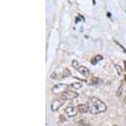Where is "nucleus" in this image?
I'll list each match as a JSON object with an SVG mask.
<instances>
[{
  "label": "nucleus",
  "instance_id": "1",
  "mask_svg": "<svg viewBox=\"0 0 126 126\" xmlns=\"http://www.w3.org/2000/svg\"><path fill=\"white\" fill-rule=\"evenodd\" d=\"M87 106H88L89 113L92 114H97V113H104L107 111L106 104L95 97H89L87 101Z\"/></svg>",
  "mask_w": 126,
  "mask_h": 126
},
{
  "label": "nucleus",
  "instance_id": "2",
  "mask_svg": "<svg viewBox=\"0 0 126 126\" xmlns=\"http://www.w3.org/2000/svg\"><path fill=\"white\" fill-rule=\"evenodd\" d=\"M69 85L67 84H64V83H60V84H57L56 85V86H53V88H52V93H53L54 95H61L62 94L64 91H66V90H68L69 89Z\"/></svg>",
  "mask_w": 126,
  "mask_h": 126
},
{
  "label": "nucleus",
  "instance_id": "3",
  "mask_svg": "<svg viewBox=\"0 0 126 126\" xmlns=\"http://www.w3.org/2000/svg\"><path fill=\"white\" fill-rule=\"evenodd\" d=\"M61 97H62L63 99H65L66 101V100H73V99L77 98V97H78V93L74 91L69 90L68 89V90H66V91H64L62 94H61Z\"/></svg>",
  "mask_w": 126,
  "mask_h": 126
},
{
  "label": "nucleus",
  "instance_id": "4",
  "mask_svg": "<svg viewBox=\"0 0 126 126\" xmlns=\"http://www.w3.org/2000/svg\"><path fill=\"white\" fill-rule=\"evenodd\" d=\"M65 101H66V100H65V99H63L62 97H59V98H57V99H56V100H54L53 101H52L51 105H50L51 111H53V112L57 111L58 109L62 106V105H64Z\"/></svg>",
  "mask_w": 126,
  "mask_h": 126
},
{
  "label": "nucleus",
  "instance_id": "5",
  "mask_svg": "<svg viewBox=\"0 0 126 126\" xmlns=\"http://www.w3.org/2000/svg\"><path fill=\"white\" fill-rule=\"evenodd\" d=\"M78 108L76 107H73V106H68L65 108V113H66V115L69 118H73L75 116H77L78 113Z\"/></svg>",
  "mask_w": 126,
  "mask_h": 126
},
{
  "label": "nucleus",
  "instance_id": "6",
  "mask_svg": "<svg viewBox=\"0 0 126 126\" xmlns=\"http://www.w3.org/2000/svg\"><path fill=\"white\" fill-rule=\"evenodd\" d=\"M78 70V72L80 73L81 75H82L84 77H88L89 75H90V71H89L88 69L85 66H79Z\"/></svg>",
  "mask_w": 126,
  "mask_h": 126
},
{
  "label": "nucleus",
  "instance_id": "7",
  "mask_svg": "<svg viewBox=\"0 0 126 126\" xmlns=\"http://www.w3.org/2000/svg\"><path fill=\"white\" fill-rule=\"evenodd\" d=\"M78 108L79 112L82 113H85L87 112H88V106H87V104H79L78 106Z\"/></svg>",
  "mask_w": 126,
  "mask_h": 126
},
{
  "label": "nucleus",
  "instance_id": "8",
  "mask_svg": "<svg viewBox=\"0 0 126 126\" xmlns=\"http://www.w3.org/2000/svg\"><path fill=\"white\" fill-rule=\"evenodd\" d=\"M71 75H72V73H71L70 70L67 69V68H65L64 70H63L62 78H66V77H69V76H71Z\"/></svg>",
  "mask_w": 126,
  "mask_h": 126
},
{
  "label": "nucleus",
  "instance_id": "9",
  "mask_svg": "<svg viewBox=\"0 0 126 126\" xmlns=\"http://www.w3.org/2000/svg\"><path fill=\"white\" fill-rule=\"evenodd\" d=\"M103 58V57L102 56V55H100V54H97V55H96L94 57V58L93 59V61H94L93 63H92L93 64H94L95 63H97L98 61H100V60H102Z\"/></svg>",
  "mask_w": 126,
  "mask_h": 126
},
{
  "label": "nucleus",
  "instance_id": "10",
  "mask_svg": "<svg viewBox=\"0 0 126 126\" xmlns=\"http://www.w3.org/2000/svg\"><path fill=\"white\" fill-rule=\"evenodd\" d=\"M71 86H72V88L78 90V89L82 88V84H81V83H79V82H75V83H72V84L71 85Z\"/></svg>",
  "mask_w": 126,
  "mask_h": 126
},
{
  "label": "nucleus",
  "instance_id": "11",
  "mask_svg": "<svg viewBox=\"0 0 126 126\" xmlns=\"http://www.w3.org/2000/svg\"><path fill=\"white\" fill-rule=\"evenodd\" d=\"M115 69H116L118 75H119V76H121L122 75H123V69H122L119 64H116V65H115Z\"/></svg>",
  "mask_w": 126,
  "mask_h": 126
},
{
  "label": "nucleus",
  "instance_id": "12",
  "mask_svg": "<svg viewBox=\"0 0 126 126\" xmlns=\"http://www.w3.org/2000/svg\"><path fill=\"white\" fill-rule=\"evenodd\" d=\"M123 94V88H122V86H120L119 87V89L117 90V92H116V95L118 97H120Z\"/></svg>",
  "mask_w": 126,
  "mask_h": 126
},
{
  "label": "nucleus",
  "instance_id": "13",
  "mask_svg": "<svg viewBox=\"0 0 126 126\" xmlns=\"http://www.w3.org/2000/svg\"><path fill=\"white\" fill-rule=\"evenodd\" d=\"M72 67H73V68H74V69H77V70H78V67H79L78 61H77V60H72Z\"/></svg>",
  "mask_w": 126,
  "mask_h": 126
},
{
  "label": "nucleus",
  "instance_id": "14",
  "mask_svg": "<svg viewBox=\"0 0 126 126\" xmlns=\"http://www.w3.org/2000/svg\"><path fill=\"white\" fill-rule=\"evenodd\" d=\"M91 81H93V84L97 85V84H98V83H101V81H102V80H101L100 79H98V78H93Z\"/></svg>",
  "mask_w": 126,
  "mask_h": 126
},
{
  "label": "nucleus",
  "instance_id": "15",
  "mask_svg": "<svg viewBox=\"0 0 126 126\" xmlns=\"http://www.w3.org/2000/svg\"><path fill=\"white\" fill-rule=\"evenodd\" d=\"M77 126H89L88 124H86L85 121H79Z\"/></svg>",
  "mask_w": 126,
  "mask_h": 126
},
{
  "label": "nucleus",
  "instance_id": "16",
  "mask_svg": "<svg viewBox=\"0 0 126 126\" xmlns=\"http://www.w3.org/2000/svg\"><path fill=\"white\" fill-rule=\"evenodd\" d=\"M50 78H51V79H56V78H57V75H56V73H52V74L50 75Z\"/></svg>",
  "mask_w": 126,
  "mask_h": 126
},
{
  "label": "nucleus",
  "instance_id": "17",
  "mask_svg": "<svg viewBox=\"0 0 126 126\" xmlns=\"http://www.w3.org/2000/svg\"><path fill=\"white\" fill-rule=\"evenodd\" d=\"M114 42H115V43H116V44H118V45H119V47H120V48H122V49H123V50H124V51H125V52H126V50L125 49V48H124V47H123V46H122V45H121V44H120V43H119V42H117V41H116V40H115V41H114Z\"/></svg>",
  "mask_w": 126,
  "mask_h": 126
},
{
  "label": "nucleus",
  "instance_id": "18",
  "mask_svg": "<svg viewBox=\"0 0 126 126\" xmlns=\"http://www.w3.org/2000/svg\"><path fill=\"white\" fill-rule=\"evenodd\" d=\"M65 120H66V119H65V117L63 116V115H60V122L61 123H63Z\"/></svg>",
  "mask_w": 126,
  "mask_h": 126
},
{
  "label": "nucleus",
  "instance_id": "19",
  "mask_svg": "<svg viewBox=\"0 0 126 126\" xmlns=\"http://www.w3.org/2000/svg\"><path fill=\"white\" fill-rule=\"evenodd\" d=\"M108 16H109V17H110V16H111L110 13H108Z\"/></svg>",
  "mask_w": 126,
  "mask_h": 126
},
{
  "label": "nucleus",
  "instance_id": "20",
  "mask_svg": "<svg viewBox=\"0 0 126 126\" xmlns=\"http://www.w3.org/2000/svg\"><path fill=\"white\" fill-rule=\"evenodd\" d=\"M125 103L126 104V97H125Z\"/></svg>",
  "mask_w": 126,
  "mask_h": 126
},
{
  "label": "nucleus",
  "instance_id": "21",
  "mask_svg": "<svg viewBox=\"0 0 126 126\" xmlns=\"http://www.w3.org/2000/svg\"><path fill=\"white\" fill-rule=\"evenodd\" d=\"M125 81H126V76H125Z\"/></svg>",
  "mask_w": 126,
  "mask_h": 126
},
{
  "label": "nucleus",
  "instance_id": "22",
  "mask_svg": "<svg viewBox=\"0 0 126 126\" xmlns=\"http://www.w3.org/2000/svg\"><path fill=\"white\" fill-rule=\"evenodd\" d=\"M113 126H117V125H113Z\"/></svg>",
  "mask_w": 126,
  "mask_h": 126
},
{
  "label": "nucleus",
  "instance_id": "23",
  "mask_svg": "<svg viewBox=\"0 0 126 126\" xmlns=\"http://www.w3.org/2000/svg\"><path fill=\"white\" fill-rule=\"evenodd\" d=\"M125 12H126V11H125Z\"/></svg>",
  "mask_w": 126,
  "mask_h": 126
}]
</instances>
